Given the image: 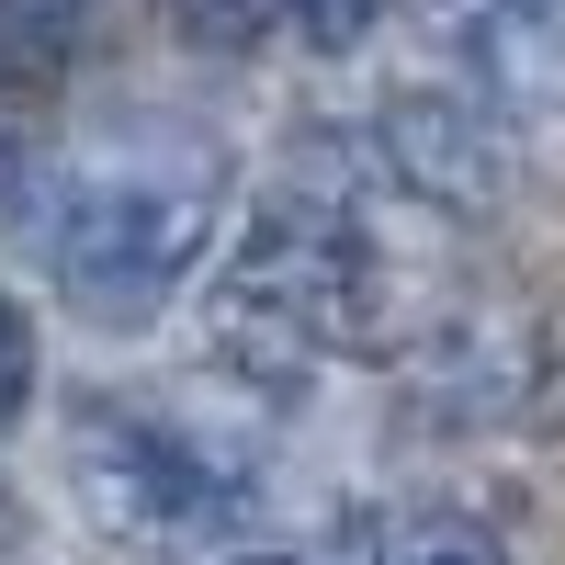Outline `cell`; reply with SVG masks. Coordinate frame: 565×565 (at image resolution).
I'll use <instances>...</instances> for the list:
<instances>
[{"label": "cell", "mask_w": 565, "mask_h": 565, "mask_svg": "<svg viewBox=\"0 0 565 565\" xmlns=\"http://www.w3.org/2000/svg\"><path fill=\"white\" fill-rule=\"evenodd\" d=\"M215 204H226V159L204 136H181V125L114 136V148H90V159L57 170V193H45V260H57L79 317L136 328L204 260Z\"/></svg>", "instance_id": "obj_1"}, {"label": "cell", "mask_w": 565, "mask_h": 565, "mask_svg": "<svg viewBox=\"0 0 565 565\" xmlns=\"http://www.w3.org/2000/svg\"><path fill=\"white\" fill-rule=\"evenodd\" d=\"M215 306H226L238 340H282V351H385L396 340L385 249L362 238L351 204H306V193L249 215Z\"/></svg>", "instance_id": "obj_2"}, {"label": "cell", "mask_w": 565, "mask_h": 565, "mask_svg": "<svg viewBox=\"0 0 565 565\" xmlns=\"http://www.w3.org/2000/svg\"><path fill=\"white\" fill-rule=\"evenodd\" d=\"M68 476H79V498H90V521H103V532H136V543L204 532L215 509H226V476H215L193 441L148 430V418H79V430H68Z\"/></svg>", "instance_id": "obj_3"}, {"label": "cell", "mask_w": 565, "mask_h": 565, "mask_svg": "<svg viewBox=\"0 0 565 565\" xmlns=\"http://www.w3.org/2000/svg\"><path fill=\"white\" fill-rule=\"evenodd\" d=\"M373 136H385V170L407 181L418 204H441V215H498L509 204V136H498L487 103L396 90V103L373 114Z\"/></svg>", "instance_id": "obj_4"}, {"label": "cell", "mask_w": 565, "mask_h": 565, "mask_svg": "<svg viewBox=\"0 0 565 565\" xmlns=\"http://www.w3.org/2000/svg\"><path fill=\"white\" fill-rule=\"evenodd\" d=\"M452 23H463L487 103H509V114L565 103V0H452Z\"/></svg>", "instance_id": "obj_5"}, {"label": "cell", "mask_w": 565, "mask_h": 565, "mask_svg": "<svg viewBox=\"0 0 565 565\" xmlns=\"http://www.w3.org/2000/svg\"><path fill=\"white\" fill-rule=\"evenodd\" d=\"M282 23H295L317 57H351V45L385 23V0H282Z\"/></svg>", "instance_id": "obj_6"}, {"label": "cell", "mask_w": 565, "mask_h": 565, "mask_svg": "<svg viewBox=\"0 0 565 565\" xmlns=\"http://www.w3.org/2000/svg\"><path fill=\"white\" fill-rule=\"evenodd\" d=\"M396 565H509V543H498L487 521H418V532L396 543Z\"/></svg>", "instance_id": "obj_7"}, {"label": "cell", "mask_w": 565, "mask_h": 565, "mask_svg": "<svg viewBox=\"0 0 565 565\" xmlns=\"http://www.w3.org/2000/svg\"><path fill=\"white\" fill-rule=\"evenodd\" d=\"M23 396H34V317L0 295V430L23 418Z\"/></svg>", "instance_id": "obj_8"}, {"label": "cell", "mask_w": 565, "mask_h": 565, "mask_svg": "<svg viewBox=\"0 0 565 565\" xmlns=\"http://www.w3.org/2000/svg\"><path fill=\"white\" fill-rule=\"evenodd\" d=\"M23 204V148H12V125H0V215Z\"/></svg>", "instance_id": "obj_9"}, {"label": "cell", "mask_w": 565, "mask_h": 565, "mask_svg": "<svg viewBox=\"0 0 565 565\" xmlns=\"http://www.w3.org/2000/svg\"><path fill=\"white\" fill-rule=\"evenodd\" d=\"M238 565H282V554H238Z\"/></svg>", "instance_id": "obj_10"}, {"label": "cell", "mask_w": 565, "mask_h": 565, "mask_svg": "<svg viewBox=\"0 0 565 565\" xmlns=\"http://www.w3.org/2000/svg\"><path fill=\"white\" fill-rule=\"evenodd\" d=\"M0 543H12V509H0Z\"/></svg>", "instance_id": "obj_11"}]
</instances>
